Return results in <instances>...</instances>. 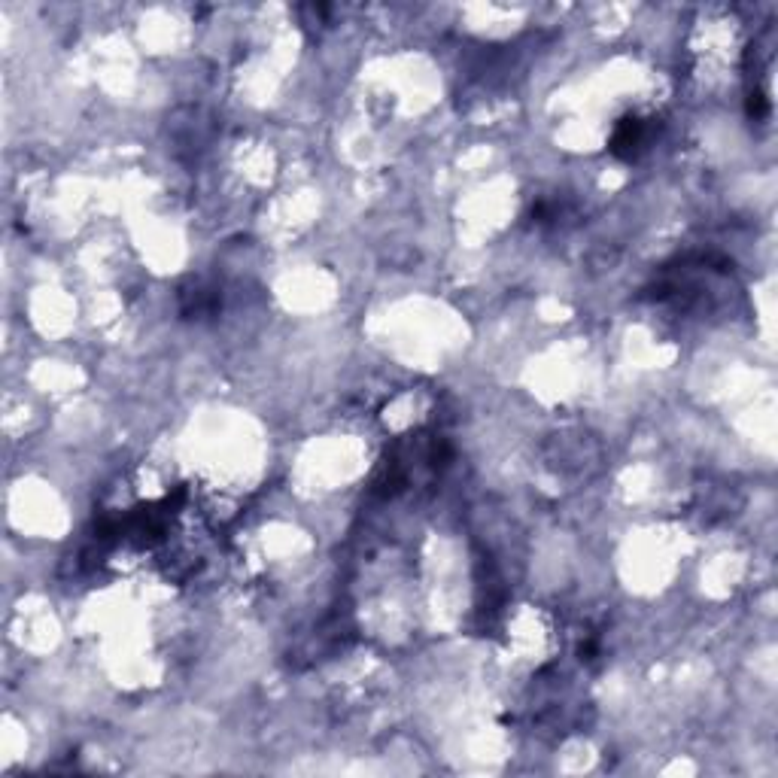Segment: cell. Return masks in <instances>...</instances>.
Wrapping results in <instances>:
<instances>
[{
    "label": "cell",
    "instance_id": "cell-1",
    "mask_svg": "<svg viewBox=\"0 0 778 778\" xmlns=\"http://www.w3.org/2000/svg\"><path fill=\"white\" fill-rule=\"evenodd\" d=\"M648 137H651V125H648V122H642V119H636V116H633V119H624V122H617V128H614L611 152L617 155V159L633 162L636 155L645 149Z\"/></svg>",
    "mask_w": 778,
    "mask_h": 778
}]
</instances>
